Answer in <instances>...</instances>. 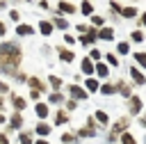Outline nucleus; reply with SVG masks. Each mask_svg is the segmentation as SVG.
<instances>
[{
	"label": "nucleus",
	"mask_w": 146,
	"mask_h": 144,
	"mask_svg": "<svg viewBox=\"0 0 146 144\" xmlns=\"http://www.w3.org/2000/svg\"><path fill=\"white\" fill-rule=\"evenodd\" d=\"M50 101H52V103H62V94H57V91L50 94Z\"/></svg>",
	"instance_id": "nucleus-35"
},
{
	"label": "nucleus",
	"mask_w": 146,
	"mask_h": 144,
	"mask_svg": "<svg viewBox=\"0 0 146 144\" xmlns=\"http://www.w3.org/2000/svg\"><path fill=\"white\" fill-rule=\"evenodd\" d=\"M48 82H50V87H52V89H59V87H62V80H59L57 75H50V78H48Z\"/></svg>",
	"instance_id": "nucleus-23"
},
{
	"label": "nucleus",
	"mask_w": 146,
	"mask_h": 144,
	"mask_svg": "<svg viewBox=\"0 0 146 144\" xmlns=\"http://www.w3.org/2000/svg\"><path fill=\"white\" fill-rule=\"evenodd\" d=\"M57 9H59L62 14H75V11H78V7H75V5H71V2H64V0L57 5Z\"/></svg>",
	"instance_id": "nucleus-3"
},
{
	"label": "nucleus",
	"mask_w": 146,
	"mask_h": 144,
	"mask_svg": "<svg viewBox=\"0 0 146 144\" xmlns=\"http://www.w3.org/2000/svg\"><path fill=\"white\" fill-rule=\"evenodd\" d=\"M121 144H137V139L130 133H121Z\"/></svg>",
	"instance_id": "nucleus-18"
},
{
	"label": "nucleus",
	"mask_w": 146,
	"mask_h": 144,
	"mask_svg": "<svg viewBox=\"0 0 146 144\" xmlns=\"http://www.w3.org/2000/svg\"><path fill=\"white\" fill-rule=\"evenodd\" d=\"M36 133H39V135H48V133H50V126H48L46 121H41V123H36Z\"/></svg>",
	"instance_id": "nucleus-17"
},
{
	"label": "nucleus",
	"mask_w": 146,
	"mask_h": 144,
	"mask_svg": "<svg viewBox=\"0 0 146 144\" xmlns=\"http://www.w3.org/2000/svg\"><path fill=\"white\" fill-rule=\"evenodd\" d=\"M39 32H41V34H50V32H52V23L41 21V23H39Z\"/></svg>",
	"instance_id": "nucleus-11"
},
{
	"label": "nucleus",
	"mask_w": 146,
	"mask_h": 144,
	"mask_svg": "<svg viewBox=\"0 0 146 144\" xmlns=\"http://www.w3.org/2000/svg\"><path fill=\"white\" fill-rule=\"evenodd\" d=\"M94 119H96V123H100V126H107V123H110V117H107V112H100V110L96 112V117H94Z\"/></svg>",
	"instance_id": "nucleus-10"
},
{
	"label": "nucleus",
	"mask_w": 146,
	"mask_h": 144,
	"mask_svg": "<svg viewBox=\"0 0 146 144\" xmlns=\"http://www.w3.org/2000/svg\"><path fill=\"white\" fill-rule=\"evenodd\" d=\"M27 85H30V87H34V89H46V85H43L39 78H30V80H27Z\"/></svg>",
	"instance_id": "nucleus-15"
},
{
	"label": "nucleus",
	"mask_w": 146,
	"mask_h": 144,
	"mask_svg": "<svg viewBox=\"0 0 146 144\" xmlns=\"http://www.w3.org/2000/svg\"><path fill=\"white\" fill-rule=\"evenodd\" d=\"M94 71H96V66L91 64V59H89V57H87V59H82V73H87V75H91Z\"/></svg>",
	"instance_id": "nucleus-9"
},
{
	"label": "nucleus",
	"mask_w": 146,
	"mask_h": 144,
	"mask_svg": "<svg viewBox=\"0 0 146 144\" xmlns=\"http://www.w3.org/2000/svg\"><path fill=\"white\" fill-rule=\"evenodd\" d=\"M98 37L105 39V41H110V39H114V30L112 27H103V30H98Z\"/></svg>",
	"instance_id": "nucleus-8"
},
{
	"label": "nucleus",
	"mask_w": 146,
	"mask_h": 144,
	"mask_svg": "<svg viewBox=\"0 0 146 144\" xmlns=\"http://www.w3.org/2000/svg\"><path fill=\"white\" fill-rule=\"evenodd\" d=\"M96 73H98L100 78H107V73H110V71H107V66H105V64H100V62H98V64H96Z\"/></svg>",
	"instance_id": "nucleus-19"
},
{
	"label": "nucleus",
	"mask_w": 146,
	"mask_h": 144,
	"mask_svg": "<svg viewBox=\"0 0 146 144\" xmlns=\"http://www.w3.org/2000/svg\"><path fill=\"white\" fill-rule=\"evenodd\" d=\"M34 112H36V117H39V119H46V117H48V105H46V103H36Z\"/></svg>",
	"instance_id": "nucleus-7"
},
{
	"label": "nucleus",
	"mask_w": 146,
	"mask_h": 144,
	"mask_svg": "<svg viewBox=\"0 0 146 144\" xmlns=\"http://www.w3.org/2000/svg\"><path fill=\"white\" fill-rule=\"evenodd\" d=\"M96 37H98V30H96V27H89V32H87V34H82V37H80V41H82V43H84V46H87V43H91V41H94V39H96Z\"/></svg>",
	"instance_id": "nucleus-4"
},
{
	"label": "nucleus",
	"mask_w": 146,
	"mask_h": 144,
	"mask_svg": "<svg viewBox=\"0 0 146 144\" xmlns=\"http://www.w3.org/2000/svg\"><path fill=\"white\" fill-rule=\"evenodd\" d=\"M21 144H32V133H21Z\"/></svg>",
	"instance_id": "nucleus-25"
},
{
	"label": "nucleus",
	"mask_w": 146,
	"mask_h": 144,
	"mask_svg": "<svg viewBox=\"0 0 146 144\" xmlns=\"http://www.w3.org/2000/svg\"><path fill=\"white\" fill-rule=\"evenodd\" d=\"M128 105H130V112L137 114V112L141 110V98H139V96H130V103H128Z\"/></svg>",
	"instance_id": "nucleus-5"
},
{
	"label": "nucleus",
	"mask_w": 146,
	"mask_h": 144,
	"mask_svg": "<svg viewBox=\"0 0 146 144\" xmlns=\"http://www.w3.org/2000/svg\"><path fill=\"white\" fill-rule=\"evenodd\" d=\"M100 91H103V94H114V91H116V85H103Z\"/></svg>",
	"instance_id": "nucleus-28"
},
{
	"label": "nucleus",
	"mask_w": 146,
	"mask_h": 144,
	"mask_svg": "<svg viewBox=\"0 0 146 144\" xmlns=\"http://www.w3.org/2000/svg\"><path fill=\"white\" fill-rule=\"evenodd\" d=\"M135 59H137V62L146 69V53H137V55H135Z\"/></svg>",
	"instance_id": "nucleus-30"
},
{
	"label": "nucleus",
	"mask_w": 146,
	"mask_h": 144,
	"mask_svg": "<svg viewBox=\"0 0 146 144\" xmlns=\"http://www.w3.org/2000/svg\"><path fill=\"white\" fill-rule=\"evenodd\" d=\"M141 25H144V27H146V11H144V14H141Z\"/></svg>",
	"instance_id": "nucleus-42"
},
{
	"label": "nucleus",
	"mask_w": 146,
	"mask_h": 144,
	"mask_svg": "<svg viewBox=\"0 0 146 144\" xmlns=\"http://www.w3.org/2000/svg\"><path fill=\"white\" fill-rule=\"evenodd\" d=\"M23 126V117H21V112H16L14 117H11V123H9V128H21Z\"/></svg>",
	"instance_id": "nucleus-12"
},
{
	"label": "nucleus",
	"mask_w": 146,
	"mask_h": 144,
	"mask_svg": "<svg viewBox=\"0 0 146 144\" xmlns=\"http://www.w3.org/2000/svg\"><path fill=\"white\" fill-rule=\"evenodd\" d=\"M84 85H87V91H96L98 89V80H94V78H87Z\"/></svg>",
	"instance_id": "nucleus-16"
},
{
	"label": "nucleus",
	"mask_w": 146,
	"mask_h": 144,
	"mask_svg": "<svg viewBox=\"0 0 146 144\" xmlns=\"http://www.w3.org/2000/svg\"><path fill=\"white\" fill-rule=\"evenodd\" d=\"M11 103H14V107H16L18 112L25 107V98H21V96H14V101H11Z\"/></svg>",
	"instance_id": "nucleus-20"
},
{
	"label": "nucleus",
	"mask_w": 146,
	"mask_h": 144,
	"mask_svg": "<svg viewBox=\"0 0 146 144\" xmlns=\"http://www.w3.org/2000/svg\"><path fill=\"white\" fill-rule=\"evenodd\" d=\"M0 144H7V135H2V133H0Z\"/></svg>",
	"instance_id": "nucleus-41"
},
{
	"label": "nucleus",
	"mask_w": 146,
	"mask_h": 144,
	"mask_svg": "<svg viewBox=\"0 0 146 144\" xmlns=\"http://www.w3.org/2000/svg\"><path fill=\"white\" fill-rule=\"evenodd\" d=\"M91 59H100V50L94 48V50H91Z\"/></svg>",
	"instance_id": "nucleus-37"
},
{
	"label": "nucleus",
	"mask_w": 146,
	"mask_h": 144,
	"mask_svg": "<svg viewBox=\"0 0 146 144\" xmlns=\"http://www.w3.org/2000/svg\"><path fill=\"white\" fill-rule=\"evenodd\" d=\"M62 142H66V144H73V142H75V135H71V133H64V135H62Z\"/></svg>",
	"instance_id": "nucleus-29"
},
{
	"label": "nucleus",
	"mask_w": 146,
	"mask_h": 144,
	"mask_svg": "<svg viewBox=\"0 0 146 144\" xmlns=\"http://www.w3.org/2000/svg\"><path fill=\"white\" fill-rule=\"evenodd\" d=\"M107 62H110L112 66H119V59H116V55H112V53L107 55Z\"/></svg>",
	"instance_id": "nucleus-33"
},
{
	"label": "nucleus",
	"mask_w": 146,
	"mask_h": 144,
	"mask_svg": "<svg viewBox=\"0 0 146 144\" xmlns=\"http://www.w3.org/2000/svg\"><path fill=\"white\" fill-rule=\"evenodd\" d=\"M52 25H57L59 30H66V27H68V23H66L64 18H55V21H52Z\"/></svg>",
	"instance_id": "nucleus-26"
},
{
	"label": "nucleus",
	"mask_w": 146,
	"mask_h": 144,
	"mask_svg": "<svg viewBox=\"0 0 146 144\" xmlns=\"http://www.w3.org/2000/svg\"><path fill=\"white\" fill-rule=\"evenodd\" d=\"M0 123H5V117H2V114H0Z\"/></svg>",
	"instance_id": "nucleus-44"
},
{
	"label": "nucleus",
	"mask_w": 146,
	"mask_h": 144,
	"mask_svg": "<svg viewBox=\"0 0 146 144\" xmlns=\"http://www.w3.org/2000/svg\"><path fill=\"white\" fill-rule=\"evenodd\" d=\"M80 9H82V14H87V16H89V14L94 11V7H91V2H87V0H84V2L80 5Z\"/></svg>",
	"instance_id": "nucleus-24"
},
{
	"label": "nucleus",
	"mask_w": 146,
	"mask_h": 144,
	"mask_svg": "<svg viewBox=\"0 0 146 144\" xmlns=\"http://www.w3.org/2000/svg\"><path fill=\"white\" fill-rule=\"evenodd\" d=\"M36 144H48V139H39V142H36Z\"/></svg>",
	"instance_id": "nucleus-43"
},
{
	"label": "nucleus",
	"mask_w": 146,
	"mask_h": 144,
	"mask_svg": "<svg viewBox=\"0 0 146 144\" xmlns=\"http://www.w3.org/2000/svg\"><path fill=\"white\" fill-rule=\"evenodd\" d=\"M68 94L73 96V101H87V89H82L78 85H68Z\"/></svg>",
	"instance_id": "nucleus-2"
},
{
	"label": "nucleus",
	"mask_w": 146,
	"mask_h": 144,
	"mask_svg": "<svg viewBox=\"0 0 146 144\" xmlns=\"http://www.w3.org/2000/svg\"><path fill=\"white\" fill-rule=\"evenodd\" d=\"M121 14H123L125 18H135V16H137V9H135V7H123Z\"/></svg>",
	"instance_id": "nucleus-14"
},
{
	"label": "nucleus",
	"mask_w": 146,
	"mask_h": 144,
	"mask_svg": "<svg viewBox=\"0 0 146 144\" xmlns=\"http://www.w3.org/2000/svg\"><path fill=\"white\" fill-rule=\"evenodd\" d=\"M0 91H9V85H5L2 80H0Z\"/></svg>",
	"instance_id": "nucleus-39"
},
{
	"label": "nucleus",
	"mask_w": 146,
	"mask_h": 144,
	"mask_svg": "<svg viewBox=\"0 0 146 144\" xmlns=\"http://www.w3.org/2000/svg\"><path fill=\"white\" fill-rule=\"evenodd\" d=\"M16 32H18V34H32V27L25 25V23H21V25L16 27Z\"/></svg>",
	"instance_id": "nucleus-22"
},
{
	"label": "nucleus",
	"mask_w": 146,
	"mask_h": 144,
	"mask_svg": "<svg viewBox=\"0 0 146 144\" xmlns=\"http://www.w3.org/2000/svg\"><path fill=\"white\" fill-rule=\"evenodd\" d=\"M130 39H132V41H141V39H144V32H139V30H135V32L130 34Z\"/></svg>",
	"instance_id": "nucleus-31"
},
{
	"label": "nucleus",
	"mask_w": 146,
	"mask_h": 144,
	"mask_svg": "<svg viewBox=\"0 0 146 144\" xmlns=\"http://www.w3.org/2000/svg\"><path fill=\"white\" fill-rule=\"evenodd\" d=\"M21 57H23V53H21V46L16 41L0 43V69L5 73H16L18 64H21Z\"/></svg>",
	"instance_id": "nucleus-1"
},
{
	"label": "nucleus",
	"mask_w": 146,
	"mask_h": 144,
	"mask_svg": "<svg viewBox=\"0 0 146 144\" xmlns=\"http://www.w3.org/2000/svg\"><path fill=\"white\" fill-rule=\"evenodd\" d=\"M130 75H132V80H135L137 85H144V82H146V78H144V73H141V71H137L135 66L130 69Z\"/></svg>",
	"instance_id": "nucleus-6"
},
{
	"label": "nucleus",
	"mask_w": 146,
	"mask_h": 144,
	"mask_svg": "<svg viewBox=\"0 0 146 144\" xmlns=\"http://www.w3.org/2000/svg\"><path fill=\"white\" fill-rule=\"evenodd\" d=\"M144 123H146V117H144Z\"/></svg>",
	"instance_id": "nucleus-45"
},
{
	"label": "nucleus",
	"mask_w": 146,
	"mask_h": 144,
	"mask_svg": "<svg viewBox=\"0 0 146 144\" xmlns=\"http://www.w3.org/2000/svg\"><path fill=\"white\" fill-rule=\"evenodd\" d=\"M5 32H7V27H5V23H2V21H0V37H2V34H5Z\"/></svg>",
	"instance_id": "nucleus-40"
},
{
	"label": "nucleus",
	"mask_w": 146,
	"mask_h": 144,
	"mask_svg": "<svg viewBox=\"0 0 146 144\" xmlns=\"http://www.w3.org/2000/svg\"><path fill=\"white\" fill-rule=\"evenodd\" d=\"M59 57H62L64 62H73V59H75V55H73L71 50H64V48H59Z\"/></svg>",
	"instance_id": "nucleus-13"
},
{
	"label": "nucleus",
	"mask_w": 146,
	"mask_h": 144,
	"mask_svg": "<svg viewBox=\"0 0 146 144\" xmlns=\"http://www.w3.org/2000/svg\"><path fill=\"white\" fill-rule=\"evenodd\" d=\"M91 23L94 25H103V16H91Z\"/></svg>",
	"instance_id": "nucleus-36"
},
{
	"label": "nucleus",
	"mask_w": 146,
	"mask_h": 144,
	"mask_svg": "<svg viewBox=\"0 0 146 144\" xmlns=\"http://www.w3.org/2000/svg\"><path fill=\"white\" fill-rule=\"evenodd\" d=\"M119 53H121V55L130 53V43H128V41H121V43H119Z\"/></svg>",
	"instance_id": "nucleus-27"
},
{
	"label": "nucleus",
	"mask_w": 146,
	"mask_h": 144,
	"mask_svg": "<svg viewBox=\"0 0 146 144\" xmlns=\"http://www.w3.org/2000/svg\"><path fill=\"white\" fill-rule=\"evenodd\" d=\"M9 18L11 21H18V11H9Z\"/></svg>",
	"instance_id": "nucleus-38"
},
{
	"label": "nucleus",
	"mask_w": 146,
	"mask_h": 144,
	"mask_svg": "<svg viewBox=\"0 0 146 144\" xmlns=\"http://www.w3.org/2000/svg\"><path fill=\"white\" fill-rule=\"evenodd\" d=\"M66 121H68V114H66V112H57L55 123H57V126H62V123H66Z\"/></svg>",
	"instance_id": "nucleus-21"
},
{
	"label": "nucleus",
	"mask_w": 146,
	"mask_h": 144,
	"mask_svg": "<svg viewBox=\"0 0 146 144\" xmlns=\"http://www.w3.org/2000/svg\"><path fill=\"white\" fill-rule=\"evenodd\" d=\"M116 89H119L123 96H130V87H128V85H116Z\"/></svg>",
	"instance_id": "nucleus-32"
},
{
	"label": "nucleus",
	"mask_w": 146,
	"mask_h": 144,
	"mask_svg": "<svg viewBox=\"0 0 146 144\" xmlns=\"http://www.w3.org/2000/svg\"><path fill=\"white\" fill-rule=\"evenodd\" d=\"M110 7H112V9H114V11H116V14H121V9H123V7H121V5H119V2H114V0H112V2H110Z\"/></svg>",
	"instance_id": "nucleus-34"
}]
</instances>
